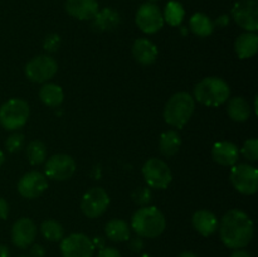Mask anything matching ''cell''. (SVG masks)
<instances>
[{"instance_id":"7a4b0ae2","label":"cell","mask_w":258,"mask_h":257,"mask_svg":"<svg viewBox=\"0 0 258 257\" xmlns=\"http://www.w3.org/2000/svg\"><path fill=\"white\" fill-rule=\"evenodd\" d=\"M131 227L139 237L156 238L166 228V219L156 207H143L133 214Z\"/></svg>"},{"instance_id":"3957f363","label":"cell","mask_w":258,"mask_h":257,"mask_svg":"<svg viewBox=\"0 0 258 257\" xmlns=\"http://www.w3.org/2000/svg\"><path fill=\"white\" fill-rule=\"evenodd\" d=\"M229 95L231 90L226 81L218 77H207L197 83L193 98L208 107H218L228 101Z\"/></svg>"},{"instance_id":"7c38bea8","label":"cell","mask_w":258,"mask_h":257,"mask_svg":"<svg viewBox=\"0 0 258 257\" xmlns=\"http://www.w3.org/2000/svg\"><path fill=\"white\" fill-rule=\"evenodd\" d=\"M110 204V197L105 189L96 186L90 189L81 201V209L87 218H97L102 216Z\"/></svg>"},{"instance_id":"8fae6325","label":"cell","mask_w":258,"mask_h":257,"mask_svg":"<svg viewBox=\"0 0 258 257\" xmlns=\"http://www.w3.org/2000/svg\"><path fill=\"white\" fill-rule=\"evenodd\" d=\"M136 24L141 32L146 34H155L163 28V13L154 3H145L136 13Z\"/></svg>"},{"instance_id":"4316f807","label":"cell","mask_w":258,"mask_h":257,"mask_svg":"<svg viewBox=\"0 0 258 257\" xmlns=\"http://www.w3.org/2000/svg\"><path fill=\"white\" fill-rule=\"evenodd\" d=\"M184 17H185V10H184L183 5L178 2H169L166 4L165 10H164V22L168 24L173 25V27H178L181 24Z\"/></svg>"},{"instance_id":"f546056e","label":"cell","mask_w":258,"mask_h":257,"mask_svg":"<svg viewBox=\"0 0 258 257\" xmlns=\"http://www.w3.org/2000/svg\"><path fill=\"white\" fill-rule=\"evenodd\" d=\"M24 146V135L22 133H14L5 141V148L9 153H17Z\"/></svg>"},{"instance_id":"74e56055","label":"cell","mask_w":258,"mask_h":257,"mask_svg":"<svg viewBox=\"0 0 258 257\" xmlns=\"http://www.w3.org/2000/svg\"><path fill=\"white\" fill-rule=\"evenodd\" d=\"M92 243H93V246H95V248L97 247V248L102 249L103 247H106L105 246V239H103L102 237H96V238H93Z\"/></svg>"},{"instance_id":"1f68e13d","label":"cell","mask_w":258,"mask_h":257,"mask_svg":"<svg viewBox=\"0 0 258 257\" xmlns=\"http://www.w3.org/2000/svg\"><path fill=\"white\" fill-rule=\"evenodd\" d=\"M133 201L134 203L139 206H146L151 201V191L148 188H138L133 191Z\"/></svg>"},{"instance_id":"5bb4252c","label":"cell","mask_w":258,"mask_h":257,"mask_svg":"<svg viewBox=\"0 0 258 257\" xmlns=\"http://www.w3.org/2000/svg\"><path fill=\"white\" fill-rule=\"evenodd\" d=\"M48 188L47 176L39 171H29L24 174L18 181V191L27 199L37 198L42 196Z\"/></svg>"},{"instance_id":"44dd1931","label":"cell","mask_w":258,"mask_h":257,"mask_svg":"<svg viewBox=\"0 0 258 257\" xmlns=\"http://www.w3.org/2000/svg\"><path fill=\"white\" fill-rule=\"evenodd\" d=\"M227 113L236 122H244L251 116V106L248 101H246L241 96H237V97L231 98L227 103Z\"/></svg>"},{"instance_id":"277c9868","label":"cell","mask_w":258,"mask_h":257,"mask_svg":"<svg viewBox=\"0 0 258 257\" xmlns=\"http://www.w3.org/2000/svg\"><path fill=\"white\" fill-rule=\"evenodd\" d=\"M196 101L188 92H178L171 96L164 108V120L173 127L181 128L193 116Z\"/></svg>"},{"instance_id":"83f0119b","label":"cell","mask_w":258,"mask_h":257,"mask_svg":"<svg viewBox=\"0 0 258 257\" xmlns=\"http://www.w3.org/2000/svg\"><path fill=\"white\" fill-rule=\"evenodd\" d=\"M40 232H42L43 237L50 242H58L62 241L64 237V228L59 222L54 221V219H47L40 224Z\"/></svg>"},{"instance_id":"ba28073f","label":"cell","mask_w":258,"mask_h":257,"mask_svg":"<svg viewBox=\"0 0 258 257\" xmlns=\"http://www.w3.org/2000/svg\"><path fill=\"white\" fill-rule=\"evenodd\" d=\"M231 183L239 193L251 196L258 190V170L249 164H238L231 170Z\"/></svg>"},{"instance_id":"8992f818","label":"cell","mask_w":258,"mask_h":257,"mask_svg":"<svg viewBox=\"0 0 258 257\" xmlns=\"http://www.w3.org/2000/svg\"><path fill=\"white\" fill-rule=\"evenodd\" d=\"M58 71V63L53 57L47 54L38 55L25 65V76L32 82L44 83L55 76Z\"/></svg>"},{"instance_id":"e0dca14e","label":"cell","mask_w":258,"mask_h":257,"mask_svg":"<svg viewBox=\"0 0 258 257\" xmlns=\"http://www.w3.org/2000/svg\"><path fill=\"white\" fill-rule=\"evenodd\" d=\"M212 158L222 166L236 165L239 158L238 148L229 141H219L212 149Z\"/></svg>"},{"instance_id":"d590c367","label":"cell","mask_w":258,"mask_h":257,"mask_svg":"<svg viewBox=\"0 0 258 257\" xmlns=\"http://www.w3.org/2000/svg\"><path fill=\"white\" fill-rule=\"evenodd\" d=\"M30 257H44L45 256V248L39 243H33L29 251Z\"/></svg>"},{"instance_id":"603a6c76","label":"cell","mask_w":258,"mask_h":257,"mask_svg":"<svg viewBox=\"0 0 258 257\" xmlns=\"http://www.w3.org/2000/svg\"><path fill=\"white\" fill-rule=\"evenodd\" d=\"M39 98L48 107H58L62 105L64 93L60 86L55 83H45L40 87Z\"/></svg>"},{"instance_id":"5b68a950","label":"cell","mask_w":258,"mask_h":257,"mask_svg":"<svg viewBox=\"0 0 258 257\" xmlns=\"http://www.w3.org/2000/svg\"><path fill=\"white\" fill-rule=\"evenodd\" d=\"M29 118V105L22 98H10L0 106V125L5 130L22 128Z\"/></svg>"},{"instance_id":"9c48e42d","label":"cell","mask_w":258,"mask_h":257,"mask_svg":"<svg viewBox=\"0 0 258 257\" xmlns=\"http://www.w3.org/2000/svg\"><path fill=\"white\" fill-rule=\"evenodd\" d=\"M95 249L92 239L83 233H72L60 241L63 257H92Z\"/></svg>"},{"instance_id":"7bdbcfd3","label":"cell","mask_w":258,"mask_h":257,"mask_svg":"<svg viewBox=\"0 0 258 257\" xmlns=\"http://www.w3.org/2000/svg\"><path fill=\"white\" fill-rule=\"evenodd\" d=\"M5 160V156H4V153H3L2 150H0V166L3 165V163H4Z\"/></svg>"},{"instance_id":"8d00e7d4","label":"cell","mask_w":258,"mask_h":257,"mask_svg":"<svg viewBox=\"0 0 258 257\" xmlns=\"http://www.w3.org/2000/svg\"><path fill=\"white\" fill-rule=\"evenodd\" d=\"M9 214V206L4 198H0V219H7Z\"/></svg>"},{"instance_id":"484cf974","label":"cell","mask_w":258,"mask_h":257,"mask_svg":"<svg viewBox=\"0 0 258 257\" xmlns=\"http://www.w3.org/2000/svg\"><path fill=\"white\" fill-rule=\"evenodd\" d=\"M189 28L196 35L206 38L213 33L214 23L203 13H196L189 20Z\"/></svg>"},{"instance_id":"f6af8a7d","label":"cell","mask_w":258,"mask_h":257,"mask_svg":"<svg viewBox=\"0 0 258 257\" xmlns=\"http://www.w3.org/2000/svg\"><path fill=\"white\" fill-rule=\"evenodd\" d=\"M19 257H30L29 254H22V256H19Z\"/></svg>"},{"instance_id":"ac0fdd59","label":"cell","mask_w":258,"mask_h":257,"mask_svg":"<svg viewBox=\"0 0 258 257\" xmlns=\"http://www.w3.org/2000/svg\"><path fill=\"white\" fill-rule=\"evenodd\" d=\"M133 57L138 63L144 66L153 65L158 58V48L146 38H139L133 44Z\"/></svg>"},{"instance_id":"f35d334b","label":"cell","mask_w":258,"mask_h":257,"mask_svg":"<svg viewBox=\"0 0 258 257\" xmlns=\"http://www.w3.org/2000/svg\"><path fill=\"white\" fill-rule=\"evenodd\" d=\"M231 257H251V254H249L247 251H244V249L239 248V249H234L233 253L231 254Z\"/></svg>"},{"instance_id":"836d02e7","label":"cell","mask_w":258,"mask_h":257,"mask_svg":"<svg viewBox=\"0 0 258 257\" xmlns=\"http://www.w3.org/2000/svg\"><path fill=\"white\" fill-rule=\"evenodd\" d=\"M97 257H121V253L115 247H103L100 249Z\"/></svg>"},{"instance_id":"30bf717a","label":"cell","mask_w":258,"mask_h":257,"mask_svg":"<svg viewBox=\"0 0 258 257\" xmlns=\"http://www.w3.org/2000/svg\"><path fill=\"white\" fill-rule=\"evenodd\" d=\"M234 22L247 32L254 33L258 29V3L257 0H239L232 8Z\"/></svg>"},{"instance_id":"4dcf8cb0","label":"cell","mask_w":258,"mask_h":257,"mask_svg":"<svg viewBox=\"0 0 258 257\" xmlns=\"http://www.w3.org/2000/svg\"><path fill=\"white\" fill-rule=\"evenodd\" d=\"M242 154L249 161H256L258 159V140L249 139L242 146Z\"/></svg>"},{"instance_id":"f1b7e54d","label":"cell","mask_w":258,"mask_h":257,"mask_svg":"<svg viewBox=\"0 0 258 257\" xmlns=\"http://www.w3.org/2000/svg\"><path fill=\"white\" fill-rule=\"evenodd\" d=\"M27 156L32 165H39L47 159V146L39 140L30 141L27 146Z\"/></svg>"},{"instance_id":"e575fe53","label":"cell","mask_w":258,"mask_h":257,"mask_svg":"<svg viewBox=\"0 0 258 257\" xmlns=\"http://www.w3.org/2000/svg\"><path fill=\"white\" fill-rule=\"evenodd\" d=\"M128 247H130L131 251L135 252V253L143 251V248H144L143 237H135V238L131 239L130 243H128Z\"/></svg>"},{"instance_id":"2e32d148","label":"cell","mask_w":258,"mask_h":257,"mask_svg":"<svg viewBox=\"0 0 258 257\" xmlns=\"http://www.w3.org/2000/svg\"><path fill=\"white\" fill-rule=\"evenodd\" d=\"M64 7L71 17L80 20L93 19L100 12L97 0H67Z\"/></svg>"},{"instance_id":"d6986e66","label":"cell","mask_w":258,"mask_h":257,"mask_svg":"<svg viewBox=\"0 0 258 257\" xmlns=\"http://www.w3.org/2000/svg\"><path fill=\"white\" fill-rule=\"evenodd\" d=\"M191 223H193L194 229L204 237H209L216 233L219 224L216 214L207 211V209H199V211H197L193 214Z\"/></svg>"},{"instance_id":"6da1fadb","label":"cell","mask_w":258,"mask_h":257,"mask_svg":"<svg viewBox=\"0 0 258 257\" xmlns=\"http://www.w3.org/2000/svg\"><path fill=\"white\" fill-rule=\"evenodd\" d=\"M219 236L224 246L231 249L244 248L248 246L254 234L253 222L239 209H231L227 212L218 224Z\"/></svg>"},{"instance_id":"d4e9b609","label":"cell","mask_w":258,"mask_h":257,"mask_svg":"<svg viewBox=\"0 0 258 257\" xmlns=\"http://www.w3.org/2000/svg\"><path fill=\"white\" fill-rule=\"evenodd\" d=\"M93 19H95V27L98 30H113L121 22L120 14L111 8H106L98 12Z\"/></svg>"},{"instance_id":"d6a6232c","label":"cell","mask_w":258,"mask_h":257,"mask_svg":"<svg viewBox=\"0 0 258 257\" xmlns=\"http://www.w3.org/2000/svg\"><path fill=\"white\" fill-rule=\"evenodd\" d=\"M43 47L47 52H57L60 47V37L58 34H49L45 37L44 42H43Z\"/></svg>"},{"instance_id":"9a60e30c","label":"cell","mask_w":258,"mask_h":257,"mask_svg":"<svg viewBox=\"0 0 258 257\" xmlns=\"http://www.w3.org/2000/svg\"><path fill=\"white\" fill-rule=\"evenodd\" d=\"M37 237V226L30 218H19L12 228V242L15 247L25 249L32 246Z\"/></svg>"},{"instance_id":"ffe728a7","label":"cell","mask_w":258,"mask_h":257,"mask_svg":"<svg viewBox=\"0 0 258 257\" xmlns=\"http://www.w3.org/2000/svg\"><path fill=\"white\" fill-rule=\"evenodd\" d=\"M234 50L241 59L253 57L258 50V35L252 32L241 34L234 43Z\"/></svg>"},{"instance_id":"60d3db41","label":"cell","mask_w":258,"mask_h":257,"mask_svg":"<svg viewBox=\"0 0 258 257\" xmlns=\"http://www.w3.org/2000/svg\"><path fill=\"white\" fill-rule=\"evenodd\" d=\"M0 257H10V251L5 244H0Z\"/></svg>"},{"instance_id":"ab89813d","label":"cell","mask_w":258,"mask_h":257,"mask_svg":"<svg viewBox=\"0 0 258 257\" xmlns=\"http://www.w3.org/2000/svg\"><path fill=\"white\" fill-rule=\"evenodd\" d=\"M229 23V18L227 17V15H222V17H219L218 19L216 20V24L218 25V27H224V25H227Z\"/></svg>"},{"instance_id":"ee69618b","label":"cell","mask_w":258,"mask_h":257,"mask_svg":"<svg viewBox=\"0 0 258 257\" xmlns=\"http://www.w3.org/2000/svg\"><path fill=\"white\" fill-rule=\"evenodd\" d=\"M140 257H151V256L149 253H143Z\"/></svg>"},{"instance_id":"bcb514c9","label":"cell","mask_w":258,"mask_h":257,"mask_svg":"<svg viewBox=\"0 0 258 257\" xmlns=\"http://www.w3.org/2000/svg\"><path fill=\"white\" fill-rule=\"evenodd\" d=\"M149 2H150V3H156V2H159V0H149Z\"/></svg>"},{"instance_id":"cb8c5ba5","label":"cell","mask_w":258,"mask_h":257,"mask_svg":"<svg viewBox=\"0 0 258 257\" xmlns=\"http://www.w3.org/2000/svg\"><path fill=\"white\" fill-rule=\"evenodd\" d=\"M181 139L178 131L175 130H168L164 131L160 135V140H159V149H160L161 154L165 156H173L180 149Z\"/></svg>"},{"instance_id":"52a82bcc","label":"cell","mask_w":258,"mask_h":257,"mask_svg":"<svg viewBox=\"0 0 258 257\" xmlns=\"http://www.w3.org/2000/svg\"><path fill=\"white\" fill-rule=\"evenodd\" d=\"M143 175L150 188L165 189L173 180L171 170L165 161L151 158L144 164Z\"/></svg>"},{"instance_id":"b9f144b4","label":"cell","mask_w":258,"mask_h":257,"mask_svg":"<svg viewBox=\"0 0 258 257\" xmlns=\"http://www.w3.org/2000/svg\"><path fill=\"white\" fill-rule=\"evenodd\" d=\"M178 257H198V256H197L196 253H193V252H190V251H184V252H181V253L179 254Z\"/></svg>"},{"instance_id":"7402d4cb","label":"cell","mask_w":258,"mask_h":257,"mask_svg":"<svg viewBox=\"0 0 258 257\" xmlns=\"http://www.w3.org/2000/svg\"><path fill=\"white\" fill-rule=\"evenodd\" d=\"M105 233L110 241L112 242H126L130 238V227L127 222L123 219H111L105 227Z\"/></svg>"},{"instance_id":"4fadbf2b","label":"cell","mask_w":258,"mask_h":257,"mask_svg":"<svg viewBox=\"0 0 258 257\" xmlns=\"http://www.w3.org/2000/svg\"><path fill=\"white\" fill-rule=\"evenodd\" d=\"M76 171L75 159L67 154H55L45 163V176L53 180L63 181L72 178Z\"/></svg>"}]
</instances>
